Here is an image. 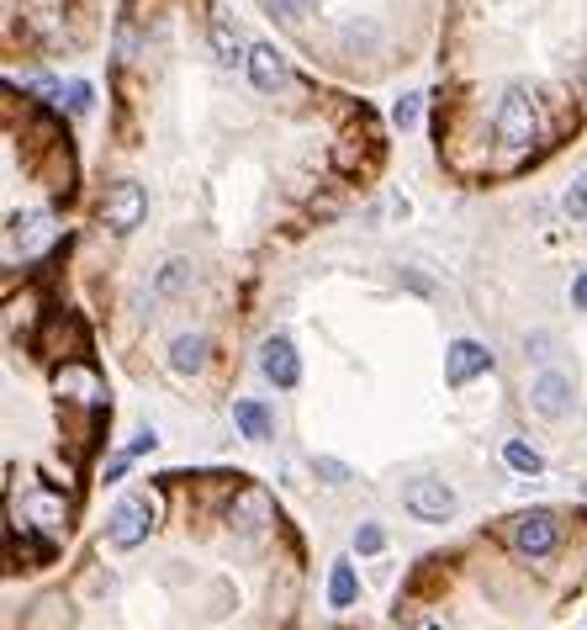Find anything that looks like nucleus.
<instances>
[{
  "label": "nucleus",
  "instance_id": "1",
  "mask_svg": "<svg viewBox=\"0 0 587 630\" xmlns=\"http://www.w3.org/2000/svg\"><path fill=\"white\" fill-rule=\"evenodd\" d=\"M492 133H498V144H503V149H513V155L535 149V138H540V107H535V96H529L524 85L503 90L498 118H492Z\"/></svg>",
  "mask_w": 587,
  "mask_h": 630
},
{
  "label": "nucleus",
  "instance_id": "2",
  "mask_svg": "<svg viewBox=\"0 0 587 630\" xmlns=\"http://www.w3.org/2000/svg\"><path fill=\"white\" fill-rule=\"evenodd\" d=\"M149 530H154V498H149V493H133V498H122L117 509H112V546H117V552L143 546Z\"/></svg>",
  "mask_w": 587,
  "mask_h": 630
},
{
  "label": "nucleus",
  "instance_id": "3",
  "mask_svg": "<svg viewBox=\"0 0 587 630\" xmlns=\"http://www.w3.org/2000/svg\"><path fill=\"white\" fill-rule=\"evenodd\" d=\"M143 212H149V192L138 186V181H117L107 201H101V218H107V228L112 234H133L138 223H143Z\"/></svg>",
  "mask_w": 587,
  "mask_h": 630
},
{
  "label": "nucleus",
  "instance_id": "4",
  "mask_svg": "<svg viewBox=\"0 0 587 630\" xmlns=\"http://www.w3.org/2000/svg\"><path fill=\"white\" fill-rule=\"evenodd\" d=\"M402 504H408L413 519L439 524V519H450V514H455V493H450L439 477H419V482H408V487H402Z\"/></svg>",
  "mask_w": 587,
  "mask_h": 630
},
{
  "label": "nucleus",
  "instance_id": "5",
  "mask_svg": "<svg viewBox=\"0 0 587 630\" xmlns=\"http://www.w3.org/2000/svg\"><path fill=\"white\" fill-rule=\"evenodd\" d=\"M555 541H561V524H555V514L546 509H529L513 519V546L524 556H550L555 552Z\"/></svg>",
  "mask_w": 587,
  "mask_h": 630
},
{
  "label": "nucleus",
  "instance_id": "6",
  "mask_svg": "<svg viewBox=\"0 0 587 630\" xmlns=\"http://www.w3.org/2000/svg\"><path fill=\"white\" fill-rule=\"evenodd\" d=\"M482 371H492V350H487V345L455 339V345L445 350V382H450V387H466L471 376H482Z\"/></svg>",
  "mask_w": 587,
  "mask_h": 630
},
{
  "label": "nucleus",
  "instance_id": "7",
  "mask_svg": "<svg viewBox=\"0 0 587 630\" xmlns=\"http://www.w3.org/2000/svg\"><path fill=\"white\" fill-rule=\"evenodd\" d=\"M260 371H265V382H275V387H297V382H302V360H297V350H291V339H286V334L265 339V350H260Z\"/></svg>",
  "mask_w": 587,
  "mask_h": 630
},
{
  "label": "nucleus",
  "instance_id": "8",
  "mask_svg": "<svg viewBox=\"0 0 587 630\" xmlns=\"http://www.w3.org/2000/svg\"><path fill=\"white\" fill-rule=\"evenodd\" d=\"M243 64H249V79H254V90H265V96L286 85V53H280L275 42H254Z\"/></svg>",
  "mask_w": 587,
  "mask_h": 630
},
{
  "label": "nucleus",
  "instance_id": "9",
  "mask_svg": "<svg viewBox=\"0 0 587 630\" xmlns=\"http://www.w3.org/2000/svg\"><path fill=\"white\" fill-rule=\"evenodd\" d=\"M529 403H535L546 419H561V413L572 408V382H566L561 371H540L535 387H529Z\"/></svg>",
  "mask_w": 587,
  "mask_h": 630
},
{
  "label": "nucleus",
  "instance_id": "10",
  "mask_svg": "<svg viewBox=\"0 0 587 630\" xmlns=\"http://www.w3.org/2000/svg\"><path fill=\"white\" fill-rule=\"evenodd\" d=\"M59 393L75 397V403H107V387H101V376L90 371V366H59Z\"/></svg>",
  "mask_w": 587,
  "mask_h": 630
},
{
  "label": "nucleus",
  "instance_id": "11",
  "mask_svg": "<svg viewBox=\"0 0 587 630\" xmlns=\"http://www.w3.org/2000/svg\"><path fill=\"white\" fill-rule=\"evenodd\" d=\"M234 424L243 430V440H271V430H275V419H271V408L265 403H254V397H238L234 403Z\"/></svg>",
  "mask_w": 587,
  "mask_h": 630
},
{
  "label": "nucleus",
  "instance_id": "12",
  "mask_svg": "<svg viewBox=\"0 0 587 630\" xmlns=\"http://www.w3.org/2000/svg\"><path fill=\"white\" fill-rule=\"evenodd\" d=\"M22 514L33 519V524H42V530H64V519H70V509H64V498H53V493H27V504H22Z\"/></svg>",
  "mask_w": 587,
  "mask_h": 630
},
{
  "label": "nucleus",
  "instance_id": "13",
  "mask_svg": "<svg viewBox=\"0 0 587 630\" xmlns=\"http://www.w3.org/2000/svg\"><path fill=\"white\" fill-rule=\"evenodd\" d=\"M170 366H175L180 376H196V371L207 366V339H201V334H180V339L170 345Z\"/></svg>",
  "mask_w": 587,
  "mask_h": 630
},
{
  "label": "nucleus",
  "instance_id": "14",
  "mask_svg": "<svg viewBox=\"0 0 587 630\" xmlns=\"http://www.w3.org/2000/svg\"><path fill=\"white\" fill-rule=\"evenodd\" d=\"M212 53H217L223 64H238V59H249V53H243V38H238V27H234V22H223V16L212 22Z\"/></svg>",
  "mask_w": 587,
  "mask_h": 630
},
{
  "label": "nucleus",
  "instance_id": "15",
  "mask_svg": "<svg viewBox=\"0 0 587 630\" xmlns=\"http://www.w3.org/2000/svg\"><path fill=\"white\" fill-rule=\"evenodd\" d=\"M503 461H509L513 472H529V477H540V472H546L540 450H535V445H524V440H509V445H503Z\"/></svg>",
  "mask_w": 587,
  "mask_h": 630
},
{
  "label": "nucleus",
  "instance_id": "16",
  "mask_svg": "<svg viewBox=\"0 0 587 630\" xmlns=\"http://www.w3.org/2000/svg\"><path fill=\"white\" fill-rule=\"evenodd\" d=\"M328 598H334L339 609H350V604H354V567H350V561H334V578H328Z\"/></svg>",
  "mask_w": 587,
  "mask_h": 630
},
{
  "label": "nucleus",
  "instance_id": "17",
  "mask_svg": "<svg viewBox=\"0 0 587 630\" xmlns=\"http://www.w3.org/2000/svg\"><path fill=\"white\" fill-rule=\"evenodd\" d=\"M186 281H191V260H164V271H159V292H180V286H186Z\"/></svg>",
  "mask_w": 587,
  "mask_h": 630
},
{
  "label": "nucleus",
  "instance_id": "18",
  "mask_svg": "<svg viewBox=\"0 0 587 630\" xmlns=\"http://www.w3.org/2000/svg\"><path fill=\"white\" fill-rule=\"evenodd\" d=\"M265 5H271L280 22H308L317 11V0H265Z\"/></svg>",
  "mask_w": 587,
  "mask_h": 630
},
{
  "label": "nucleus",
  "instance_id": "19",
  "mask_svg": "<svg viewBox=\"0 0 587 630\" xmlns=\"http://www.w3.org/2000/svg\"><path fill=\"white\" fill-rule=\"evenodd\" d=\"M566 218H572V223H587V175H577V181L566 186Z\"/></svg>",
  "mask_w": 587,
  "mask_h": 630
},
{
  "label": "nucleus",
  "instance_id": "20",
  "mask_svg": "<svg viewBox=\"0 0 587 630\" xmlns=\"http://www.w3.org/2000/svg\"><path fill=\"white\" fill-rule=\"evenodd\" d=\"M371 42H376V22H360V16H354V22H345V48H371Z\"/></svg>",
  "mask_w": 587,
  "mask_h": 630
},
{
  "label": "nucleus",
  "instance_id": "21",
  "mask_svg": "<svg viewBox=\"0 0 587 630\" xmlns=\"http://www.w3.org/2000/svg\"><path fill=\"white\" fill-rule=\"evenodd\" d=\"M391 122H397V127H413V122H419V96H402V101L391 107Z\"/></svg>",
  "mask_w": 587,
  "mask_h": 630
},
{
  "label": "nucleus",
  "instance_id": "22",
  "mask_svg": "<svg viewBox=\"0 0 587 630\" xmlns=\"http://www.w3.org/2000/svg\"><path fill=\"white\" fill-rule=\"evenodd\" d=\"M382 541H387V535H382V530H376V524H365V530H354V552H382Z\"/></svg>",
  "mask_w": 587,
  "mask_h": 630
},
{
  "label": "nucleus",
  "instance_id": "23",
  "mask_svg": "<svg viewBox=\"0 0 587 630\" xmlns=\"http://www.w3.org/2000/svg\"><path fill=\"white\" fill-rule=\"evenodd\" d=\"M70 112H79V118H85V112H90V85H70Z\"/></svg>",
  "mask_w": 587,
  "mask_h": 630
},
{
  "label": "nucleus",
  "instance_id": "24",
  "mask_svg": "<svg viewBox=\"0 0 587 630\" xmlns=\"http://www.w3.org/2000/svg\"><path fill=\"white\" fill-rule=\"evenodd\" d=\"M572 297H577V308H587V276L572 281Z\"/></svg>",
  "mask_w": 587,
  "mask_h": 630
},
{
  "label": "nucleus",
  "instance_id": "25",
  "mask_svg": "<svg viewBox=\"0 0 587 630\" xmlns=\"http://www.w3.org/2000/svg\"><path fill=\"white\" fill-rule=\"evenodd\" d=\"M413 630H445V626H439V620H424V626H413Z\"/></svg>",
  "mask_w": 587,
  "mask_h": 630
}]
</instances>
